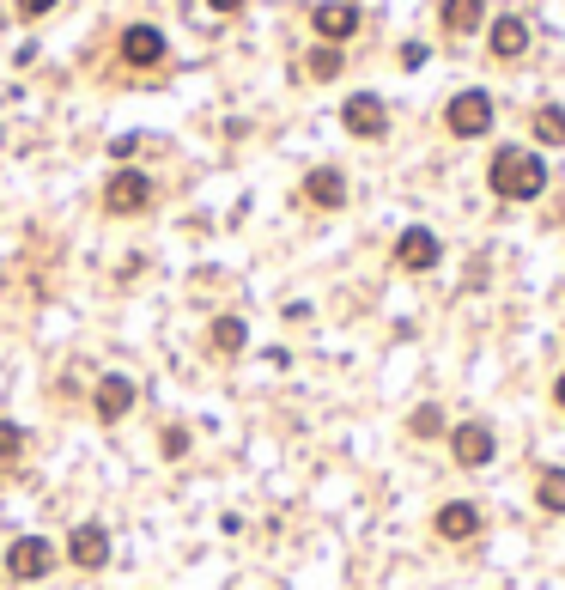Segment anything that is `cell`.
I'll use <instances>...</instances> for the list:
<instances>
[{"label":"cell","mask_w":565,"mask_h":590,"mask_svg":"<svg viewBox=\"0 0 565 590\" xmlns=\"http://www.w3.org/2000/svg\"><path fill=\"white\" fill-rule=\"evenodd\" d=\"M487 189L499 201H535L547 189V165L535 153H523V146H499L493 165H487Z\"/></svg>","instance_id":"obj_1"},{"label":"cell","mask_w":565,"mask_h":590,"mask_svg":"<svg viewBox=\"0 0 565 590\" xmlns=\"http://www.w3.org/2000/svg\"><path fill=\"white\" fill-rule=\"evenodd\" d=\"M444 128H450L456 140H480V134H493V92H480V86L456 92V98L444 104Z\"/></svg>","instance_id":"obj_2"},{"label":"cell","mask_w":565,"mask_h":590,"mask_svg":"<svg viewBox=\"0 0 565 590\" xmlns=\"http://www.w3.org/2000/svg\"><path fill=\"white\" fill-rule=\"evenodd\" d=\"M444 438H450L456 469H487V463L499 457V438H493V426H487V420H462V426H450Z\"/></svg>","instance_id":"obj_3"},{"label":"cell","mask_w":565,"mask_h":590,"mask_svg":"<svg viewBox=\"0 0 565 590\" xmlns=\"http://www.w3.org/2000/svg\"><path fill=\"white\" fill-rule=\"evenodd\" d=\"M146 207H152V177L122 165V171L104 183V213H116V219H134V213H146Z\"/></svg>","instance_id":"obj_4"},{"label":"cell","mask_w":565,"mask_h":590,"mask_svg":"<svg viewBox=\"0 0 565 590\" xmlns=\"http://www.w3.org/2000/svg\"><path fill=\"white\" fill-rule=\"evenodd\" d=\"M49 572H55V542L19 536V542L7 548V578H13V584H37V578H49Z\"/></svg>","instance_id":"obj_5"},{"label":"cell","mask_w":565,"mask_h":590,"mask_svg":"<svg viewBox=\"0 0 565 590\" xmlns=\"http://www.w3.org/2000/svg\"><path fill=\"white\" fill-rule=\"evenodd\" d=\"M444 262V244H438V232H426V226H408L395 238V268L401 274H432Z\"/></svg>","instance_id":"obj_6"},{"label":"cell","mask_w":565,"mask_h":590,"mask_svg":"<svg viewBox=\"0 0 565 590\" xmlns=\"http://www.w3.org/2000/svg\"><path fill=\"white\" fill-rule=\"evenodd\" d=\"M341 128H347L353 140H383V134H389L383 98H377V92H353V98L341 104Z\"/></svg>","instance_id":"obj_7"},{"label":"cell","mask_w":565,"mask_h":590,"mask_svg":"<svg viewBox=\"0 0 565 590\" xmlns=\"http://www.w3.org/2000/svg\"><path fill=\"white\" fill-rule=\"evenodd\" d=\"M480 505H468V499H450V505H438L432 511V530H438V542H474L480 536Z\"/></svg>","instance_id":"obj_8"},{"label":"cell","mask_w":565,"mask_h":590,"mask_svg":"<svg viewBox=\"0 0 565 590\" xmlns=\"http://www.w3.org/2000/svg\"><path fill=\"white\" fill-rule=\"evenodd\" d=\"M310 25H316L322 43H335V49H341V43L359 31V7H353V0H322V7L310 13Z\"/></svg>","instance_id":"obj_9"},{"label":"cell","mask_w":565,"mask_h":590,"mask_svg":"<svg viewBox=\"0 0 565 590\" xmlns=\"http://www.w3.org/2000/svg\"><path fill=\"white\" fill-rule=\"evenodd\" d=\"M67 560H73L79 572H98V566L110 560V536H104V524H73V536H67Z\"/></svg>","instance_id":"obj_10"},{"label":"cell","mask_w":565,"mask_h":590,"mask_svg":"<svg viewBox=\"0 0 565 590\" xmlns=\"http://www.w3.org/2000/svg\"><path fill=\"white\" fill-rule=\"evenodd\" d=\"M128 408H134V378L110 372V378L92 390V414H98L104 426H116V420H128Z\"/></svg>","instance_id":"obj_11"},{"label":"cell","mask_w":565,"mask_h":590,"mask_svg":"<svg viewBox=\"0 0 565 590\" xmlns=\"http://www.w3.org/2000/svg\"><path fill=\"white\" fill-rule=\"evenodd\" d=\"M116 49H122L128 67H158V61H165V31H158V25H128Z\"/></svg>","instance_id":"obj_12"},{"label":"cell","mask_w":565,"mask_h":590,"mask_svg":"<svg viewBox=\"0 0 565 590\" xmlns=\"http://www.w3.org/2000/svg\"><path fill=\"white\" fill-rule=\"evenodd\" d=\"M304 201H310V207H322V213L347 207V177H341L335 165H316V171L304 177Z\"/></svg>","instance_id":"obj_13"},{"label":"cell","mask_w":565,"mask_h":590,"mask_svg":"<svg viewBox=\"0 0 565 590\" xmlns=\"http://www.w3.org/2000/svg\"><path fill=\"white\" fill-rule=\"evenodd\" d=\"M523 49H529V25L517 13L493 19V61H523Z\"/></svg>","instance_id":"obj_14"},{"label":"cell","mask_w":565,"mask_h":590,"mask_svg":"<svg viewBox=\"0 0 565 590\" xmlns=\"http://www.w3.org/2000/svg\"><path fill=\"white\" fill-rule=\"evenodd\" d=\"M444 31L450 37H474L480 25H487V0H444Z\"/></svg>","instance_id":"obj_15"},{"label":"cell","mask_w":565,"mask_h":590,"mask_svg":"<svg viewBox=\"0 0 565 590\" xmlns=\"http://www.w3.org/2000/svg\"><path fill=\"white\" fill-rule=\"evenodd\" d=\"M207 347L219 353V359H237L250 347V329H244V317H213V329H207Z\"/></svg>","instance_id":"obj_16"},{"label":"cell","mask_w":565,"mask_h":590,"mask_svg":"<svg viewBox=\"0 0 565 590\" xmlns=\"http://www.w3.org/2000/svg\"><path fill=\"white\" fill-rule=\"evenodd\" d=\"M535 505L553 511V518H565V469H541L535 475Z\"/></svg>","instance_id":"obj_17"},{"label":"cell","mask_w":565,"mask_h":590,"mask_svg":"<svg viewBox=\"0 0 565 590\" xmlns=\"http://www.w3.org/2000/svg\"><path fill=\"white\" fill-rule=\"evenodd\" d=\"M535 140L541 146H565V110L559 104H541L535 110Z\"/></svg>","instance_id":"obj_18"},{"label":"cell","mask_w":565,"mask_h":590,"mask_svg":"<svg viewBox=\"0 0 565 590\" xmlns=\"http://www.w3.org/2000/svg\"><path fill=\"white\" fill-rule=\"evenodd\" d=\"M304 67H310V80H335V73H341V49L335 43H316Z\"/></svg>","instance_id":"obj_19"},{"label":"cell","mask_w":565,"mask_h":590,"mask_svg":"<svg viewBox=\"0 0 565 590\" xmlns=\"http://www.w3.org/2000/svg\"><path fill=\"white\" fill-rule=\"evenodd\" d=\"M19 457H25V432L13 420H0V469H13Z\"/></svg>","instance_id":"obj_20"},{"label":"cell","mask_w":565,"mask_h":590,"mask_svg":"<svg viewBox=\"0 0 565 590\" xmlns=\"http://www.w3.org/2000/svg\"><path fill=\"white\" fill-rule=\"evenodd\" d=\"M408 432H414V438H444V414H438V408L426 402V408H414V420H408Z\"/></svg>","instance_id":"obj_21"},{"label":"cell","mask_w":565,"mask_h":590,"mask_svg":"<svg viewBox=\"0 0 565 590\" xmlns=\"http://www.w3.org/2000/svg\"><path fill=\"white\" fill-rule=\"evenodd\" d=\"M13 13L19 19H43V13H55V0H13Z\"/></svg>","instance_id":"obj_22"},{"label":"cell","mask_w":565,"mask_h":590,"mask_svg":"<svg viewBox=\"0 0 565 590\" xmlns=\"http://www.w3.org/2000/svg\"><path fill=\"white\" fill-rule=\"evenodd\" d=\"M183 451H189V432L171 426V432H165V457H183Z\"/></svg>","instance_id":"obj_23"},{"label":"cell","mask_w":565,"mask_h":590,"mask_svg":"<svg viewBox=\"0 0 565 590\" xmlns=\"http://www.w3.org/2000/svg\"><path fill=\"white\" fill-rule=\"evenodd\" d=\"M207 7H213V13H225V19H231V13H244V0H207Z\"/></svg>","instance_id":"obj_24"},{"label":"cell","mask_w":565,"mask_h":590,"mask_svg":"<svg viewBox=\"0 0 565 590\" xmlns=\"http://www.w3.org/2000/svg\"><path fill=\"white\" fill-rule=\"evenodd\" d=\"M553 408H559V414H565V372H559V378H553Z\"/></svg>","instance_id":"obj_25"}]
</instances>
